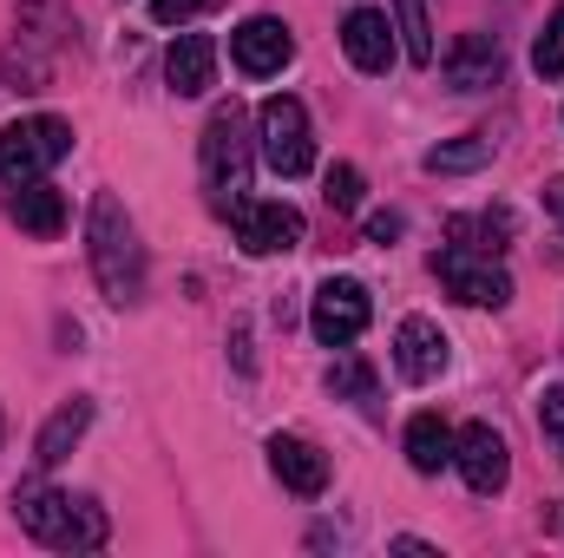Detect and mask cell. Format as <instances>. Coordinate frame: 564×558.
Masks as SVG:
<instances>
[{"label":"cell","instance_id":"cell-11","mask_svg":"<svg viewBox=\"0 0 564 558\" xmlns=\"http://www.w3.org/2000/svg\"><path fill=\"white\" fill-rule=\"evenodd\" d=\"M440 73H446V86H453V93H486V86H499V79H506V53H499V40H492V33H459Z\"/></svg>","mask_w":564,"mask_h":558},{"label":"cell","instance_id":"cell-23","mask_svg":"<svg viewBox=\"0 0 564 558\" xmlns=\"http://www.w3.org/2000/svg\"><path fill=\"white\" fill-rule=\"evenodd\" d=\"M328 395H341V401H375V368H368V362H335V368H328Z\"/></svg>","mask_w":564,"mask_h":558},{"label":"cell","instance_id":"cell-26","mask_svg":"<svg viewBox=\"0 0 564 558\" xmlns=\"http://www.w3.org/2000/svg\"><path fill=\"white\" fill-rule=\"evenodd\" d=\"M224 0H151V20L158 26H184V20H204V13H217Z\"/></svg>","mask_w":564,"mask_h":558},{"label":"cell","instance_id":"cell-14","mask_svg":"<svg viewBox=\"0 0 564 558\" xmlns=\"http://www.w3.org/2000/svg\"><path fill=\"white\" fill-rule=\"evenodd\" d=\"M341 53L361 66V73H388L394 66V33H388V13L381 7H355L341 20Z\"/></svg>","mask_w":564,"mask_h":558},{"label":"cell","instance_id":"cell-8","mask_svg":"<svg viewBox=\"0 0 564 558\" xmlns=\"http://www.w3.org/2000/svg\"><path fill=\"white\" fill-rule=\"evenodd\" d=\"M453 466H459V480H466L479 500L506 493V480H512V453H506L499 427H486V420H473V427L453 433Z\"/></svg>","mask_w":564,"mask_h":558},{"label":"cell","instance_id":"cell-10","mask_svg":"<svg viewBox=\"0 0 564 558\" xmlns=\"http://www.w3.org/2000/svg\"><path fill=\"white\" fill-rule=\"evenodd\" d=\"M237 244L250 257H282L302 244V211L295 204H237Z\"/></svg>","mask_w":564,"mask_h":558},{"label":"cell","instance_id":"cell-18","mask_svg":"<svg viewBox=\"0 0 564 558\" xmlns=\"http://www.w3.org/2000/svg\"><path fill=\"white\" fill-rule=\"evenodd\" d=\"M408 466L426 473V480L453 466V427H446L440 415H414L408 420Z\"/></svg>","mask_w":564,"mask_h":558},{"label":"cell","instance_id":"cell-25","mask_svg":"<svg viewBox=\"0 0 564 558\" xmlns=\"http://www.w3.org/2000/svg\"><path fill=\"white\" fill-rule=\"evenodd\" d=\"M539 427H545L552 453L564 460V382H552V388H539Z\"/></svg>","mask_w":564,"mask_h":558},{"label":"cell","instance_id":"cell-24","mask_svg":"<svg viewBox=\"0 0 564 558\" xmlns=\"http://www.w3.org/2000/svg\"><path fill=\"white\" fill-rule=\"evenodd\" d=\"M532 66H539V79H558L564 73V7L545 20V33H539V46H532Z\"/></svg>","mask_w":564,"mask_h":558},{"label":"cell","instance_id":"cell-20","mask_svg":"<svg viewBox=\"0 0 564 558\" xmlns=\"http://www.w3.org/2000/svg\"><path fill=\"white\" fill-rule=\"evenodd\" d=\"M479 164H492V139H486V132L426 151V171H433V178H459V171H479Z\"/></svg>","mask_w":564,"mask_h":558},{"label":"cell","instance_id":"cell-13","mask_svg":"<svg viewBox=\"0 0 564 558\" xmlns=\"http://www.w3.org/2000/svg\"><path fill=\"white\" fill-rule=\"evenodd\" d=\"M270 466H276L282 486L302 493V500H315V493L328 486V453H322L315 440H302V433H276V440H270Z\"/></svg>","mask_w":564,"mask_h":558},{"label":"cell","instance_id":"cell-4","mask_svg":"<svg viewBox=\"0 0 564 558\" xmlns=\"http://www.w3.org/2000/svg\"><path fill=\"white\" fill-rule=\"evenodd\" d=\"M66 151H73V126H66V119H53V112L13 119V126H0V184H33V178H46Z\"/></svg>","mask_w":564,"mask_h":558},{"label":"cell","instance_id":"cell-3","mask_svg":"<svg viewBox=\"0 0 564 558\" xmlns=\"http://www.w3.org/2000/svg\"><path fill=\"white\" fill-rule=\"evenodd\" d=\"M197 158H204L210 211L237 217V204H243V191H250V126H243V112H237V106H217V112H210Z\"/></svg>","mask_w":564,"mask_h":558},{"label":"cell","instance_id":"cell-22","mask_svg":"<svg viewBox=\"0 0 564 558\" xmlns=\"http://www.w3.org/2000/svg\"><path fill=\"white\" fill-rule=\"evenodd\" d=\"M361 191H368V184H361V171H355V164H328L322 197H328V211H335V217H355V211H361Z\"/></svg>","mask_w":564,"mask_h":558},{"label":"cell","instance_id":"cell-2","mask_svg":"<svg viewBox=\"0 0 564 558\" xmlns=\"http://www.w3.org/2000/svg\"><path fill=\"white\" fill-rule=\"evenodd\" d=\"M86 257H93V277L106 289V302L132 309L144 296V244H139V224L126 217V204L112 191L93 197L86 211Z\"/></svg>","mask_w":564,"mask_h":558},{"label":"cell","instance_id":"cell-27","mask_svg":"<svg viewBox=\"0 0 564 558\" xmlns=\"http://www.w3.org/2000/svg\"><path fill=\"white\" fill-rule=\"evenodd\" d=\"M401 230H408V224H401V211H375V217H368V244H394Z\"/></svg>","mask_w":564,"mask_h":558},{"label":"cell","instance_id":"cell-15","mask_svg":"<svg viewBox=\"0 0 564 558\" xmlns=\"http://www.w3.org/2000/svg\"><path fill=\"white\" fill-rule=\"evenodd\" d=\"M164 79H171L177 99L210 93V79H217V40H210V33H184V40L164 53Z\"/></svg>","mask_w":564,"mask_h":558},{"label":"cell","instance_id":"cell-5","mask_svg":"<svg viewBox=\"0 0 564 558\" xmlns=\"http://www.w3.org/2000/svg\"><path fill=\"white\" fill-rule=\"evenodd\" d=\"M257 132H263V158H270L276 178H302V171L315 164V139H308V112H302V99H289V93L263 99Z\"/></svg>","mask_w":564,"mask_h":558},{"label":"cell","instance_id":"cell-17","mask_svg":"<svg viewBox=\"0 0 564 558\" xmlns=\"http://www.w3.org/2000/svg\"><path fill=\"white\" fill-rule=\"evenodd\" d=\"M86 427H93V401H86V395L59 401V408H53V420L40 427V440H33V460H40V466H59V460L86 440Z\"/></svg>","mask_w":564,"mask_h":558},{"label":"cell","instance_id":"cell-28","mask_svg":"<svg viewBox=\"0 0 564 558\" xmlns=\"http://www.w3.org/2000/svg\"><path fill=\"white\" fill-rule=\"evenodd\" d=\"M545 211L558 217V230H564V171H558V178H552V184H545Z\"/></svg>","mask_w":564,"mask_h":558},{"label":"cell","instance_id":"cell-12","mask_svg":"<svg viewBox=\"0 0 564 558\" xmlns=\"http://www.w3.org/2000/svg\"><path fill=\"white\" fill-rule=\"evenodd\" d=\"M394 362H401V375L426 388V382H440L446 375V335H440V322H426V315H408L401 329H394Z\"/></svg>","mask_w":564,"mask_h":558},{"label":"cell","instance_id":"cell-1","mask_svg":"<svg viewBox=\"0 0 564 558\" xmlns=\"http://www.w3.org/2000/svg\"><path fill=\"white\" fill-rule=\"evenodd\" d=\"M13 519H20V533H33L53 552H99L106 533H112L106 526V506L73 500V493H59L46 480H20L13 486Z\"/></svg>","mask_w":564,"mask_h":558},{"label":"cell","instance_id":"cell-21","mask_svg":"<svg viewBox=\"0 0 564 558\" xmlns=\"http://www.w3.org/2000/svg\"><path fill=\"white\" fill-rule=\"evenodd\" d=\"M394 26L414 66H433V26H426V0H394Z\"/></svg>","mask_w":564,"mask_h":558},{"label":"cell","instance_id":"cell-7","mask_svg":"<svg viewBox=\"0 0 564 558\" xmlns=\"http://www.w3.org/2000/svg\"><path fill=\"white\" fill-rule=\"evenodd\" d=\"M433 277L446 282L459 302H473V309H506V302H512V277H506L492 257L466 250V244H446V250H433Z\"/></svg>","mask_w":564,"mask_h":558},{"label":"cell","instance_id":"cell-19","mask_svg":"<svg viewBox=\"0 0 564 558\" xmlns=\"http://www.w3.org/2000/svg\"><path fill=\"white\" fill-rule=\"evenodd\" d=\"M446 230H453V244H466V250H479V257H499V250L512 244L519 217H512V211L499 204V211H479V217H453Z\"/></svg>","mask_w":564,"mask_h":558},{"label":"cell","instance_id":"cell-9","mask_svg":"<svg viewBox=\"0 0 564 558\" xmlns=\"http://www.w3.org/2000/svg\"><path fill=\"white\" fill-rule=\"evenodd\" d=\"M230 60H237V73L270 79V73H282L295 60V40H289V26H282L276 13H257V20H243L230 33Z\"/></svg>","mask_w":564,"mask_h":558},{"label":"cell","instance_id":"cell-16","mask_svg":"<svg viewBox=\"0 0 564 558\" xmlns=\"http://www.w3.org/2000/svg\"><path fill=\"white\" fill-rule=\"evenodd\" d=\"M7 217L26 230V237H59L66 230V197L53 191V184H13V197H7Z\"/></svg>","mask_w":564,"mask_h":558},{"label":"cell","instance_id":"cell-6","mask_svg":"<svg viewBox=\"0 0 564 558\" xmlns=\"http://www.w3.org/2000/svg\"><path fill=\"white\" fill-rule=\"evenodd\" d=\"M368 315H375L368 282H355V277H328L322 289H315V302H308V329H315L322 348H348V342H361Z\"/></svg>","mask_w":564,"mask_h":558},{"label":"cell","instance_id":"cell-29","mask_svg":"<svg viewBox=\"0 0 564 558\" xmlns=\"http://www.w3.org/2000/svg\"><path fill=\"white\" fill-rule=\"evenodd\" d=\"M0 440H7V420H0Z\"/></svg>","mask_w":564,"mask_h":558}]
</instances>
